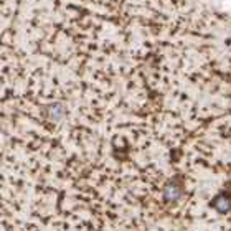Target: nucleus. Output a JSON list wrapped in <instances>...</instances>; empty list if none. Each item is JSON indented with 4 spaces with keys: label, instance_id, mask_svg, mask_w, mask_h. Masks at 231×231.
I'll return each instance as SVG.
<instances>
[{
    "label": "nucleus",
    "instance_id": "1",
    "mask_svg": "<svg viewBox=\"0 0 231 231\" xmlns=\"http://www.w3.org/2000/svg\"><path fill=\"white\" fill-rule=\"evenodd\" d=\"M230 190H231V185H230Z\"/></svg>",
    "mask_w": 231,
    "mask_h": 231
},
{
    "label": "nucleus",
    "instance_id": "2",
    "mask_svg": "<svg viewBox=\"0 0 231 231\" xmlns=\"http://www.w3.org/2000/svg\"><path fill=\"white\" fill-rule=\"evenodd\" d=\"M230 231H231V230H230Z\"/></svg>",
    "mask_w": 231,
    "mask_h": 231
}]
</instances>
